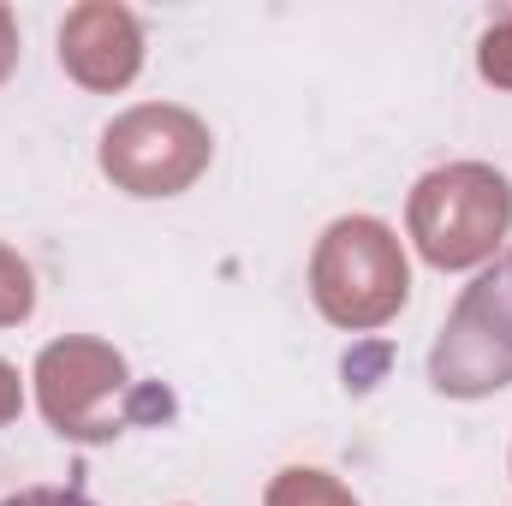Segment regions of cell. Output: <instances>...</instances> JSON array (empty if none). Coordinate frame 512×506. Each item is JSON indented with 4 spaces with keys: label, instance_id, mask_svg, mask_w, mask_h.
<instances>
[{
    "label": "cell",
    "instance_id": "obj_1",
    "mask_svg": "<svg viewBox=\"0 0 512 506\" xmlns=\"http://www.w3.org/2000/svg\"><path fill=\"white\" fill-rule=\"evenodd\" d=\"M0 506H96V501L78 495V489H18V495H6Z\"/></svg>",
    "mask_w": 512,
    "mask_h": 506
}]
</instances>
